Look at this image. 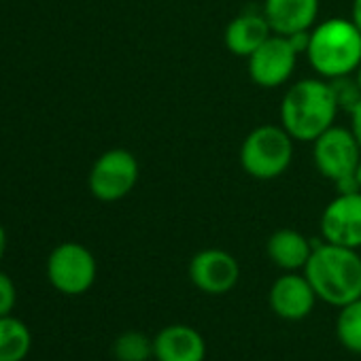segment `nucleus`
Masks as SVG:
<instances>
[{"label": "nucleus", "mask_w": 361, "mask_h": 361, "mask_svg": "<svg viewBox=\"0 0 361 361\" xmlns=\"http://www.w3.org/2000/svg\"><path fill=\"white\" fill-rule=\"evenodd\" d=\"M336 336L346 350L361 355V298L340 308L336 319Z\"/></svg>", "instance_id": "17"}, {"label": "nucleus", "mask_w": 361, "mask_h": 361, "mask_svg": "<svg viewBox=\"0 0 361 361\" xmlns=\"http://www.w3.org/2000/svg\"><path fill=\"white\" fill-rule=\"evenodd\" d=\"M350 20H353V24H355V26L359 28V32H361V0H353Z\"/></svg>", "instance_id": "22"}, {"label": "nucleus", "mask_w": 361, "mask_h": 361, "mask_svg": "<svg viewBox=\"0 0 361 361\" xmlns=\"http://www.w3.org/2000/svg\"><path fill=\"white\" fill-rule=\"evenodd\" d=\"M348 115H350V132H353L355 140H357L359 147H361V100L355 104V109H353Z\"/></svg>", "instance_id": "21"}, {"label": "nucleus", "mask_w": 361, "mask_h": 361, "mask_svg": "<svg viewBox=\"0 0 361 361\" xmlns=\"http://www.w3.org/2000/svg\"><path fill=\"white\" fill-rule=\"evenodd\" d=\"M5 251H7V232H5L3 224H0V259L5 257Z\"/></svg>", "instance_id": "23"}, {"label": "nucleus", "mask_w": 361, "mask_h": 361, "mask_svg": "<svg viewBox=\"0 0 361 361\" xmlns=\"http://www.w3.org/2000/svg\"><path fill=\"white\" fill-rule=\"evenodd\" d=\"M262 11L274 35L291 37L317 26L319 0H264Z\"/></svg>", "instance_id": "13"}, {"label": "nucleus", "mask_w": 361, "mask_h": 361, "mask_svg": "<svg viewBox=\"0 0 361 361\" xmlns=\"http://www.w3.org/2000/svg\"><path fill=\"white\" fill-rule=\"evenodd\" d=\"M308 62L321 79L355 75L361 64V32L353 20L329 18L310 30Z\"/></svg>", "instance_id": "3"}, {"label": "nucleus", "mask_w": 361, "mask_h": 361, "mask_svg": "<svg viewBox=\"0 0 361 361\" xmlns=\"http://www.w3.org/2000/svg\"><path fill=\"white\" fill-rule=\"evenodd\" d=\"M32 348L28 325L11 314L0 317V361H24Z\"/></svg>", "instance_id": "16"}, {"label": "nucleus", "mask_w": 361, "mask_h": 361, "mask_svg": "<svg viewBox=\"0 0 361 361\" xmlns=\"http://www.w3.org/2000/svg\"><path fill=\"white\" fill-rule=\"evenodd\" d=\"M331 90H334V96L338 100V106L344 109L346 113H350L355 109V104L361 100V87L357 83V79H353L350 75L348 77H340V79H331Z\"/></svg>", "instance_id": "19"}, {"label": "nucleus", "mask_w": 361, "mask_h": 361, "mask_svg": "<svg viewBox=\"0 0 361 361\" xmlns=\"http://www.w3.org/2000/svg\"><path fill=\"white\" fill-rule=\"evenodd\" d=\"M340 106L327 79H302L281 100V126L293 140L312 142L336 121Z\"/></svg>", "instance_id": "1"}, {"label": "nucleus", "mask_w": 361, "mask_h": 361, "mask_svg": "<svg viewBox=\"0 0 361 361\" xmlns=\"http://www.w3.org/2000/svg\"><path fill=\"white\" fill-rule=\"evenodd\" d=\"M94 253L79 243H62L47 257V279L64 295H81L96 283Z\"/></svg>", "instance_id": "6"}, {"label": "nucleus", "mask_w": 361, "mask_h": 361, "mask_svg": "<svg viewBox=\"0 0 361 361\" xmlns=\"http://www.w3.org/2000/svg\"><path fill=\"white\" fill-rule=\"evenodd\" d=\"M321 236L325 243L346 249L361 247V192L338 194L321 215Z\"/></svg>", "instance_id": "9"}, {"label": "nucleus", "mask_w": 361, "mask_h": 361, "mask_svg": "<svg viewBox=\"0 0 361 361\" xmlns=\"http://www.w3.org/2000/svg\"><path fill=\"white\" fill-rule=\"evenodd\" d=\"M317 293L308 279L298 272H287L279 276L272 287H270V308L276 317L285 321H302L306 319L314 304H317Z\"/></svg>", "instance_id": "11"}, {"label": "nucleus", "mask_w": 361, "mask_h": 361, "mask_svg": "<svg viewBox=\"0 0 361 361\" xmlns=\"http://www.w3.org/2000/svg\"><path fill=\"white\" fill-rule=\"evenodd\" d=\"M355 176H357V180H359V188H361V159H359V164H357V170H355Z\"/></svg>", "instance_id": "24"}, {"label": "nucleus", "mask_w": 361, "mask_h": 361, "mask_svg": "<svg viewBox=\"0 0 361 361\" xmlns=\"http://www.w3.org/2000/svg\"><path fill=\"white\" fill-rule=\"evenodd\" d=\"M298 56L300 54L293 49L287 37L272 35L262 47H257L247 58L249 77L255 85L264 90L281 87L291 79L298 64Z\"/></svg>", "instance_id": "8"}, {"label": "nucleus", "mask_w": 361, "mask_h": 361, "mask_svg": "<svg viewBox=\"0 0 361 361\" xmlns=\"http://www.w3.org/2000/svg\"><path fill=\"white\" fill-rule=\"evenodd\" d=\"M312 249H314L312 243L304 234L289 228L276 230L266 243V253L270 262L285 272L304 270V266L312 255Z\"/></svg>", "instance_id": "15"}, {"label": "nucleus", "mask_w": 361, "mask_h": 361, "mask_svg": "<svg viewBox=\"0 0 361 361\" xmlns=\"http://www.w3.org/2000/svg\"><path fill=\"white\" fill-rule=\"evenodd\" d=\"M272 28L264 16V11L247 9L240 16H236L228 28H226V47L238 56V58H249L257 47H262L270 37Z\"/></svg>", "instance_id": "14"}, {"label": "nucleus", "mask_w": 361, "mask_h": 361, "mask_svg": "<svg viewBox=\"0 0 361 361\" xmlns=\"http://www.w3.org/2000/svg\"><path fill=\"white\" fill-rule=\"evenodd\" d=\"M113 355L117 361H147L153 357V340L142 331H123L113 344Z\"/></svg>", "instance_id": "18"}, {"label": "nucleus", "mask_w": 361, "mask_h": 361, "mask_svg": "<svg viewBox=\"0 0 361 361\" xmlns=\"http://www.w3.org/2000/svg\"><path fill=\"white\" fill-rule=\"evenodd\" d=\"M355 79H357V83H359V87H361V64H359V68L355 71Z\"/></svg>", "instance_id": "25"}, {"label": "nucleus", "mask_w": 361, "mask_h": 361, "mask_svg": "<svg viewBox=\"0 0 361 361\" xmlns=\"http://www.w3.org/2000/svg\"><path fill=\"white\" fill-rule=\"evenodd\" d=\"M192 283L209 295H224L232 291L240 279L236 257L224 249H202L190 262Z\"/></svg>", "instance_id": "10"}, {"label": "nucleus", "mask_w": 361, "mask_h": 361, "mask_svg": "<svg viewBox=\"0 0 361 361\" xmlns=\"http://www.w3.org/2000/svg\"><path fill=\"white\" fill-rule=\"evenodd\" d=\"M293 159V138L283 126L264 123L247 134L240 147L245 172L257 180H272L287 172Z\"/></svg>", "instance_id": "4"}, {"label": "nucleus", "mask_w": 361, "mask_h": 361, "mask_svg": "<svg viewBox=\"0 0 361 361\" xmlns=\"http://www.w3.org/2000/svg\"><path fill=\"white\" fill-rule=\"evenodd\" d=\"M18 302V289L9 274L0 272V317H7L13 312Z\"/></svg>", "instance_id": "20"}, {"label": "nucleus", "mask_w": 361, "mask_h": 361, "mask_svg": "<svg viewBox=\"0 0 361 361\" xmlns=\"http://www.w3.org/2000/svg\"><path fill=\"white\" fill-rule=\"evenodd\" d=\"M153 357L157 361H204L207 342L190 325H168L153 338Z\"/></svg>", "instance_id": "12"}, {"label": "nucleus", "mask_w": 361, "mask_h": 361, "mask_svg": "<svg viewBox=\"0 0 361 361\" xmlns=\"http://www.w3.org/2000/svg\"><path fill=\"white\" fill-rule=\"evenodd\" d=\"M138 161L128 149H109L92 166L87 185L96 200H123L138 183Z\"/></svg>", "instance_id": "5"}, {"label": "nucleus", "mask_w": 361, "mask_h": 361, "mask_svg": "<svg viewBox=\"0 0 361 361\" xmlns=\"http://www.w3.org/2000/svg\"><path fill=\"white\" fill-rule=\"evenodd\" d=\"M312 255L304 266V276L319 300L342 308L361 298V257L357 249L331 243L312 245Z\"/></svg>", "instance_id": "2"}, {"label": "nucleus", "mask_w": 361, "mask_h": 361, "mask_svg": "<svg viewBox=\"0 0 361 361\" xmlns=\"http://www.w3.org/2000/svg\"><path fill=\"white\" fill-rule=\"evenodd\" d=\"M312 157L321 176L336 183L344 176L355 174L361 159V147L355 140L350 128L346 130L331 126L317 140H312Z\"/></svg>", "instance_id": "7"}]
</instances>
